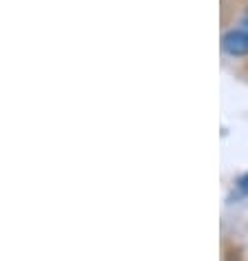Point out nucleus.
Listing matches in <instances>:
<instances>
[{
	"mask_svg": "<svg viewBox=\"0 0 248 261\" xmlns=\"http://www.w3.org/2000/svg\"><path fill=\"white\" fill-rule=\"evenodd\" d=\"M221 49L233 58L248 56V36L241 29H231L221 38Z\"/></svg>",
	"mask_w": 248,
	"mask_h": 261,
	"instance_id": "f257e3e1",
	"label": "nucleus"
},
{
	"mask_svg": "<svg viewBox=\"0 0 248 261\" xmlns=\"http://www.w3.org/2000/svg\"><path fill=\"white\" fill-rule=\"evenodd\" d=\"M237 191L241 195H248V173H244L241 177L237 179Z\"/></svg>",
	"mask_w": 248,
	"mask_h": 261,
	"instance_id": "f03ea898",
	"label": "nucleus"
},
{
	"mask_svg": "<svg viewBox=\"0 0 248 261\" xmlns=\"http://www.w3.org/2000/svg\"><path fill=\"white\" fill-rule=\"evenodd\" d=\"M237 29H241V31H244V34L248 36V18H244V20L239 22V27H237Z\"/></svg>",
	"mask_w": 248,
	"mask_h": 261,
	"instance_id": "7ed1b4c3",
	"label": "nucleus"
}]
</instances>
